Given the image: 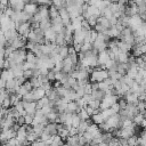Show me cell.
<instances>
[{
  "label": "cell",
  "mask_w": 146,
  "mask_h": 146,
  "mask_svg": "<svg viewBox=\"0 0 146 146\" xmlns=\"http://www.w3.org/2000/svg\"><path fill=\"white\" fill-rule=\"evenodd\" d=\"M47 76H48V80L51 82H54V81H56V72L54 71V70H51V71H49V73L47 74Z\"/></svg>",
  "instance_id": "ab89813d"
},
{
  "label": "cell",
  "mask_w": 146,
  "mask_h": 146,
  "mask_svg": "<svg viewBox=\"0 0 146 146\" xmlns=\"http://www.w3.org/2000/svg\"><path fill=\"white\" fill-rule=\"evenodd\" d=\"M44 131L48 132L50 136H56V135H58V124L57 123H49L46 125Z\"/></svg>",
  "instance_id": "8fae6325"
},
{
  "label": "cell",
  "mask_w": 146,
  "mask_h": 146,
  "mask_svg": "<svg viewBox=\"0 0 146 146\" xmlns=\"http://www.w3.org/2000/svg\"><path fill=\"white\" fill-rule=\"evenodd\" d=\"M44 128H46V125H43V124H35V125H32V130L40 137L41 135H42V132L44 131Z\"/></svg>",
  "instance_id": "cb8c5ba5"
},
{
  "label": "cell",
  "mask_w": 146,
  "mask_h": 146,
  "mask_svg": "<svg viewBox=\"0 0 146 146\" xmlns=\"http://www.w3.org/2000/svg\"><path fill=\"white\" fill-rule=\"evenodd\" d=\"M105 33L110 36V39H111V38H117V39H119V38H120V34H121V31H120L116 26H111Z\"/></svg>",
  "instance_id": "4fadbf2b"
},
{
  "label": "cell",
  "mask_w": 146,
  "mask_h": 146,
  "mask_svg": "<svg viewBox=\"0 0 146 146\" xmlns=\"http://www.w3.org/2000/svg\"><path fill=\"white\" fill-rule=\"evenodd\" d=\"M36 59H38V57H36V55H35L33 51H29V52H27V56H26V62H30V63L35 64Z\"/></svg>",
  "instance_id": "f546056e"
},
{
  "label": "cell",
  "mask_w": 146,
  "mask_h": 146,
  "mask_svg": "<svg viewBox=\"0 0 146 146\" xmlns=\"http://www.w3.org/2000/svg\"><path fill=\"white\" fill-rule=\"evenodd\" d=\"M138 110L140 113H145L146 112V102H139L138 105H137Z\"/></svg>",
  "instance_id": "74e56055"
},
{
  "label": "cell",
  "mask_w": 146,
  "mask_h": 146,
  "mask_svg": "<svg viewBox=\"0 0 146 146\" xmlns=\"http://www.w3.org/2000/svg\"><path fill=\"white\" fill-rule=\"evenodd\" d=\"M16 123L18 125H24L25 124V117L24 116H19L17 120H16Z\"/></svg>",
  "instance_id": "60d3db41"
},
{
  "label": "cell",
  "mask_w": 146,
  "mask_h": 146,
  "mask_svg": "<svg viewBox=\"0 0 146 146\" xmlns=\"http://www.w3.org/2000/svg\"><path fill=\"white\" fill-rule=\"evenodd\" d=\"M78 114H79V116L81 117V120H82V121L90 120V117H91V116L89 115V113L87 112V110H86V108H82V110H81V111H80Z\"/></svg>",
  "instance_id": "f1b7e54d"
},
{
  "label": "cell",
  "mask_w": 146,
  "mask_h": 146,
  "mask_svg": "<svg viewBox=\"0 0 146 146\" xmlns=\"http://www.w3.org/2000/svg\"><path fill=\"white\" fill-rule=\"evenodd\" d=\"M56 38H57V33L55 32V30H54L52 27L49 29V30H47V31L44 32V39H46L48 42L55 43V42H56Z\"/></svg>",
  "instance_id": "30bf717a"
},
{
  "label": "cell",
  "mask_w": 146,
  "mask_h": 146,
  "mask_svg": "<svg viewBox=\"0 0 146 146\" xmlns=\"http://www.w3.org/2000/svg\"><path fill=\"white\" fill-rule=\"evenodd\" d=\"M49 16H50V19H54V18H56V17L59 16V10L54 5L49 7Z\"/></svg>",
  "instance_id": "603a6c76"
},
{
  "label": "cell",
  "mask_w": 146,
  "mask_h": 146,
  "mask_svg": "<svg viewBox=\"0 0 146 146\" xmlns=\"http://www.w3.org/2000/svg\"><path fill=\"white\" fill-rule=\"evenodd\" d=\"M98 146H110V145H108V144H106V143H100Z\"/></svg>",
  "instance_id": "b9f144b4"
},
{
  "label": "cell",
  "mask_w": 146,
  "mask_h": 146,
  "mask_svg": "<svg viewBox=\"0 0 146 146\" xmlns=\"http://www.w3.org/2000/svg\"><path fill=\"white\" fill-rule=\"evenodd\" d=\"M110 59H111V57H110V54H108L107 50L100 51V52L98 54V63H99L100 68H104V70H105V65H106V63H107Z\"/></svg>",
  "instance_id": "52a82bcc"
},
{
  "label": "cell",
  "mask_w": 146,
  "mask_h": 146,
  "mask_svg": "<svg viewBox=\"0 0 146 146\" xmlns=\"http://www.w3.org/2000/svg\"><path fill=\"white\" fill-rule=\"evenodd\" d=\"M139 145L146 146V131H144V132L139 136Z\"/></svg>",
  "instance_id": "f35d334b"
},
{
  "label": "cell",
  "mask_w": 146,
  "mask_h": 146,
  "mask_svg": "<svg viewBox=\"0 0 146 146\" xmlns=\"http://www.w3.org/2000/svg\"><path fill=\"white\" fill-rule=\"evenodd\" d=\"M110 75H108V71L107 70H104V68H100V67H96L92 70L91 74H90V81L91 82H103L105 81L106 79H108Z\"/></svg>",
  "instance_id": "6da1fadb"
},
{
  "label": "cell",
  "mask_w": 146,
  "mask_h": 146,
  "mask_svg": "<svg viewBox=\"0 0 146 146\" xmlns=\"http://www.w3.org/2000/svg\"><path fill=\"white\" fill-rule=\"evenodd\" d=\"M38 14L41 16V18H42V19L50 18V16H49V8H48V6H42V5H39V10H38Z\"/></svg>",
  "instance_id": "7c38bea8"
},
{
  "label": "cell",
  "mask_w": 146,
  "mask_h": 146,
  "mask_svg": "<svg viewBox=\"0 0 146 146\" xmlns=\"http://www.w3.org/2000/svg\"><path fill=\"white\" fill-rule=\"evenodd\" d=\"M97 19H98L97 16H89V17L87 18V22L89 23V25H90L91 27H95L96 24H97Z\"/></svg>",
  "instance_id": "d6a6232c"
},
{
  "label": "cell",
  "mask_w": 146,
  "mask_h": 146,
  "mask_svg": "<svg viewBox=\"0 0 146 146\" xmlns=\"http://www.w3.org/2000/svg\"><path fill=\"white\" fill-rule=\"evenodd\" d=\"M32 92H33V96H34L35 102H38V100L42 99L43 97H46V90H43L41 87H40V88H35V89H33Z\"/></svg>",
  "instance_id": "5bb4252c"
},
{
  "label": "cell",
  "mask_w": 146,
  "mask_h": 146,
  "mask_svg": "<svg viewBox=\"0 0 146 146\" xmlns=\"http://www.w3.org/2000/svg\"><path fill=\"white\" fill-rule=\"evenodd\" d=\"M81 117L79 116V114H73L72 115V127H74V128H78L79 125H80V123H81Z\"/></svg>",
  "instance_id": "83f0119b"
},
{
  "label": "cell",
  "mask_w": 146,
  "mask_h": 146,
  "mask_svg": "<svg viewBox=\"0 0 146 146\" xmlns=\"http://www.w3.org/2000/svg\"><path fill=\"white\" fill-rule=\"evenodd\" d=\"M102 16H104V17H106V18H111V17H113V11L107 7L106 9H104L103 11H102Z\"/></svg>",
  "instance_id": "e575fe53"
},
{
  "label": "cell",
  "mask_w": 146,
  "mask_h": 146,
  "mask_svg": "<svg viewBox=\"0 0 146 146\" xmlns=\"http://www.w3.org/2000/svg\"><path fill=\"white\" fill-rule=\"evenodd\" d=\"M49 145H50V146H63V145H64V144H63V138H62L60 136L56 135V136H54V137L51 138Z\"/></svg>",
  "instance_id": "ac0fdd59"
},
{
  "label": "cell",
  "mask_w": 146,
  "mask_h": 146,
  "mask_svg": "<svg viewBox=\"0 0 146 146\" xmlns=\"http://www.w3.org/2000/svg\"><path fill=\"white\" fill-rule=\"evenodd\" d=\"M66 144L68 146H81L80 143H79V135H76V136H70L66 139Z\"/></svg>",
  "instance_id": "2e32d148"
},
{
  "label": "cell",
  "mask_w": 146,
  "mask_h": 146,
  "mask_svg": "<svg viewBox=\"0 0 146 146\" xmlns=\"http://www.w3.org/2000/svg\"><path fill=\"white\" fill-rule=\"evenodd\" d=\"M145 120V116H144V113H139V114H137L135 117H133V123L136 124V125H141V123H143V121Z\"/></svg>",
  "instance_id": "4316f807"
},
{
  "label": "cell",
  "mask_w": 146,
  "mask_h": 146,
  "mask_svg": "<svg viewBox=\"0 0 146 146\" xmlns=\"http://www.w3.org/2000/svg\"><path fill=\"white\" fill-rule=\"evenodd\" d=\"M89 31H86L83 30L82 27L81 29H78L73 32V39H74V43H84V40H86V36L88 34ZM73 43V44H74Z\"/></svg>",
  "instance_id": "3957f363"
},
{
  "label": "cell",
  "mask_w": 146,
  "mask_h": 146,
  "mask_svg": "<svg viewBox=\"0 0 146 146\" xmlns=\"http://www.w3.org/2000/svg\"><path fill=\"white\" fill-rule=\"evenodd\" d=\"M23 104H24V108L26 111L27 114H31V115H35L36 111H38V107H36V102H24L23 100Z\"/></svg>",
  "instance_id": "ba28073f"
},
{
  "label": "cell",
  "mask_w": 146,
  "mask_h": 146,
  "mask_svg": "<svg viewBox=\"0 0 146 146\" xmlns=\"http://www.w3.org/2000/svg\"><path fill=\"white\" fill-rule=\"evenodd\" d=\"M59 56L63 58V59H65L66 57H68V46H62V47H59Z\"/></svg>",
  "instance_id": "d4e9b609"
},
{
  "label": "cell",
  "mask_w": 146,
  "mask_h": 146,
  "mask_svg": "<svg viewBox=\"0 0 146 146\" xmlns=\"http://www.w3.org/2000/svg\"><path fill=\"white\" fill-rule=\"evenodd\" d=\"M138 144H139V137H137L136 135L128 139V146H137Z\"/></svg>",
  "instance_id": "4dcf8cb0"
},
{
  "label": "cell",
  "mask_w": 146,
  "mask_h": 146,
  "mask_svg": "<svg viewBox=\"0 0 146 146\" xmlns=\"http://www.w3.org/2000/svg\"><path fill=\"white\" fill-rule=\"evenodd\" d=\"M16 30H17V32H18V34H19V35H22V36H24V38H26V39H27V36H29L30 32L32 31V30H31V23H30V22L22 23V24H21Z\"/></svg>",
  "instance_id": "277c9868"
},
{
  "label": "cell",
  "mask_w": 146,
  "mask_h": 146,
  "mask_svg": "<svg viewBox=\"0 0 146 146\" xmlns=\"http://www.w3.org/2000/svg\"><path fill=\"white\" fill-rule=\"evenodd\" d=\"M117 47H119L120 51H122V52H129V51L132 49L131 46H129L128 43H125V42H123V41H121V40L117 41Z\"/></svg>",
  "instance_id": "e0dca14e"
},
{
  "label": "cell",
  "mask_w": 146,
  "mask_h": 146,
  "mask_svg": "<svg viewBox=\"0 0 146 146\" xmlns=\"http://www.w3.org/2000/svg\"><path fill=\"white\" fill-rule=\"evenodd\" d=\"M91 121H92V123H95V124H97V125H100L102 123L105 122V119H104V116H103V114H102V112H100V113H98V114H94V115L91 116Z\"/></svg>",
  "instance_id": "9a60e30c"
},
{
  "label": "cell",
  "mask_w": 146,
  "mask_h": 146,
  "mask_svg": "<svg viewBox=\"0 0 146 146\" xmlns=\"http://www.w3.org/2000/svg\"><path fill=\"white\" fill-rule=\"evenodd\" d=\"M94 47H92V43L91 42H84L82 44V52H87L89 50H91Z\"/></svg>",
  "instance_id": "d590c367"
},
{
  "label": "cell",
  "mask_w": 146,
  "mask_h": 146,
  "mask_svg": "<svg viewBox=\"0 0 146 146\" xmlns=\"http://www.w3.org/2000/svg\"><path fill=\"white\" fill-rule=\"evenodd\" d=\"M92 97H94V99H97V100H103L104 99V97L106 96L105 95V92L103 91V90H100V89H98V90H95V91H92Z\"/></svg>",
  "instance_id": "7402d4cb"
},
{
  "label": "cell",
  "mask_w": 146,
  "mask_h": 146,
  "mask_svg": "<svg viewBox=\"0 0 146 146\" xmlns=\"http://www.w3.org/2000/svg\"><path fill=\"white\" fill-rule=\"evenodd\" d=\"M88 105H89L90 107H92L94 110H98V108H100L102 102H100V100H97V99H92Z\"/></svg>",
  "instance_id": "1f68e13d"
},
{
  "label": "cell",
  "mask_w": 146,
  "mask_h": 146,
  "mask_svg": "<svg viewBox=\"0 0 146 146\" xmlns=\"http://www.w3.org/2000/svg\"><path fill=\"white\" fill-rule=\"evenodd\" d=\"M119 97L114 96V95H106L104 97V99L102 100V105H100V110H106V108H111L114 104L117 103Z\"/></svg>",
  "instance_id": "7a4b0ae2"
},
{
  "label": "cell",
  "mask_w": 146,
  "mask_h": 146,
  "mask_svg": "<svg viewBox=\"0 0 146 146\" xmlns=\"http://www.w3.org/2000/svg\"><path fill=\"white\" fill-rule=\"evenodd\" d=\"M58 10H59V16H60V18H62V21H63V24H64L65 26L70 25V24H71V16H70V14H68L66 7H63V6H62V7L58 8Z\"/></svg>",
  "instance_id": "5b68a950"
},
{
  "label": "cell",
  "mask_w": 146,
  "mask_h": 146,
  "mask_svg": "<svg viewBox=\"0 0 146 146\" xmlns=\"http://www.w3.org/2000/svg\"><path fill=\"white\" fill-rule=\"evenodd\" d=\"M1 79H5L6 81H9L11 79H15L14 76V73H13V70H3L2 71V74H1Z\"/></svg>",
  "instance_id": "44dd1931"
},
{
  "label": "cell",
  "mask_w": 146,
  "mask_h": 146,
  "mask_svg": "<svg viewBox=\"0 0 146 146\" xmlns=\"http://www.w3.org/2000/svg\"><path fill=\"white\" fill-rule=\"evenodd\" d=\"M102 114H103V116H104V119H105V121L108 119V117H111L112 115H114V114H116L114 111H113V108L111 107V108H106V110H103L102 111Z\"/></svg>",
  "instance_id": "484cf974"
},
{
  "label": "cell",
  "mask_w": 146,
  "mask_h": 146,
  "mask_svg": "<svg viewBox=\"0 0 146 146\" xmlns=\"http://www.w3.org/2000/svg\"><path fill=\"white\" fill-rule=\"evenodd\" d=\"M49 103H50V99L46 96V97H43L42 99H40V100L36 102V107H38V110H42L43 107L49 106Z\"/></svg>",
  "instance_id": "d6986e66"
},
{
  "label": "cell",
  "mask_w": 146,
  "mask_h": 146,
  "mask_svg": "<svg viewBox=\"0 0 146 146\" xmlns=\"http://www.w3.org/2000/svg\"><path fill=\"white\" fill-rule=\"evenodd\" d=\"M39 10V5L38 3H33V2H29L25 5V8H24V11H26L27 14L34 16Z\"/></svg>",
  "instance_id": "9c48e42d"
},
{
  "label": "cell",
  "mask_w": 146,
  "mask_h": 146,
  "mask_svg": "<svg viewBox=\"0 0 146 146\" xmlns=\"http://www.w3.org/2000/svg\"><path fill=\"white\" fill-rule=\"evenodd\" d=\"M15 137H16V131L13 128L8 129V130H3L1 132V141H2V144H6L7 141H9L10 139H13Z\"/></svg>",
  "instance_id": "8992f818"
},
{
  "label": "cell",
  "mask_w": 146,
  "mask_h": 146,
  "mask_svg": "<svg viewBox=\"0 0 146 146\" xmlns=\"http://www.w3.org/2000/svg\"><path fill=\"white\" fill-rule=\"evenodd\" d=\"M22 100H24V102H29V103H31V102H35V99H34V96H33V92L31 91V92H27L25 96H23V99Z\"/></svg>",
  "instance_id": "836d02e7"
},
{
  "label": "cell",
  "mask_w": 146,
  "mask_h": 146,
  "mask_svg": "<svg viewBox=\"0 0 146 146\" xmlns=\"http://www.w3.org/2000/svg\"><path fill=\"white\" fill-rule=\"evenodd\" d=\"M129 54L128 52H120L117 56H116V58H115V60L116 62H119V63H128V60H129Z\"/></svg>",
  "instance_id": "ffe728a7"
},
{
  "label": "cell",
  "mask_w": 146,
  "mask_h": 146,
  "mask_svg": "<svg viewBox=\"0 0 146 146\" xmlns=\"http://www.w3.org/2000/svg\"><path fill=\"white\" fill-rule=\"evenodd\" d=\"M24 117H25V124H27V125H32V123H33V120H34V115H31V114H26Z\"/></svg>",
  "instance_id": "8d00e7d4"
}]
</instances>
